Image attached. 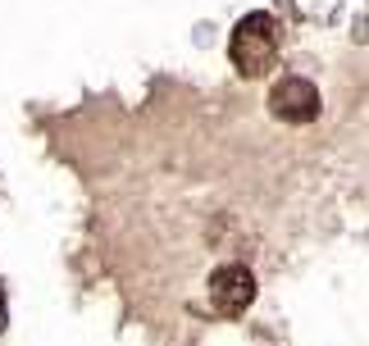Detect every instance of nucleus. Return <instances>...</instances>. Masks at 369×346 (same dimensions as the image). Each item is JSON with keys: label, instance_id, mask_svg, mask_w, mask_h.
I'll return each instance as SVG.
<instances>
[{"label": "nucleus", "instance_id": "7ed1b4c3", "mask_svg": "<svg viewBox=\"0 0 369 346\" xmlns=\"http://www.w3.org/2000/svg\"><path fill=\"white\" fill-rule=\"evenodd\" d=\"M255 301V278H251L246 264H224V269L210 273V305H215L224 319L242 314Z\"/></svg>", "mask_w": 369, "mask_h": 346}, {"label": "nucleus", "instance_id": "f257e3e1", "mask_svg": "<svg viewBox=\"0 0 369 346\" xmlns=\"http://www.w3.org/2000/svg\"><path fill=\"white\" fill-rule=\"evenodd\" d=\"M228 55H233V64H237L242 78L269 73L273 60H278V28H273L269 14H246V19L233 28Z\"/></svg>", "mask_w": 369, "mask_h": 346}, {"label": "nucleus", "instance_id": "f03ea898", "mask_svg": "<svg viewBox=\"0 0 369 346\" xmlns=\"http://www.w3.org/2000/svg\"><path fill=\"white\" fill-rule=\"evenodd\" d=\"M269 109L282 123H310L319 114V86L310 78H278L269 91Z\"/></svg>", "mask_w": 369, "mask_h": 346}]
</instances>
